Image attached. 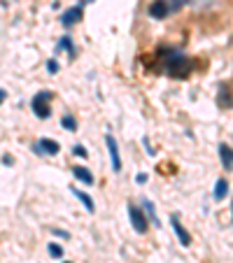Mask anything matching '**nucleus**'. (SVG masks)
Here are the masks:
<instances>
[{"label":"nucleus","instance_id":"1a4fd4ad","mask_svg":"<svg viewBox=\"0 0 233 263\" xmlns=\"http://www.w3.org/2000/svg\"><path fill=\"white\" fill-rule=\"evenodd\" d=\"M70 193H72V196H75V198H77V201L82 203V205H84V210L89 212V214H93V212H96V205H93V198H91L89 193L80 191L77 186H70Z\"/></svg>","mask_w":233,"mask_h":263},{"label":"nucleus","instance_id":"a878e982","mask_svg":"<svg viewBox=\"0 0 233 263\" xmlns=\"http://www.w3.org/2000/svg\"><path fill=\"white\" fill-rule=\"evenodd\" d=\"M63 263H72V261H63Z\"/></svg>","mask_w":233,"mask_h":263},{"label":"nucleus","instance_id":"6e6552de","mask_svg":"<svg viewBox=\"0 0 233 263\" xmlns=\"http://www.w3.org/2000/svg\"><path fill=\"white\" fill-rule=\"evenodd\" d=\"M171 224H173V228H175V233H177L179 245H182V247H189V245H191V235L187 233V228L179 224V217H177V214H171Z\"/></svg>","mask_w":233,"mask_h":263},{"label":"nucleus","instance_id":"6ab92c4d","mask_svg":"<svg viewBox=\"0 0 233 263\" xmlns=\"http://www.w3.org/2000/svg\"><path fill=\"white\" fill-rule=\"evenodd\" d=\"M47 72H49V75H56V72H58V61L49 58V61H47Z\"/></svg>","mask_w":233,"mask_h":263},{"label":"nucleus","instance_id":"412c9836","mask_svg":"<svg viewBox=\"0 0 233 263\" xmlns=\"http://www.w3.org/2000/svg\"><path fill=\"white\" fill-rule=\"evenodd\" d=\"M52 233H54L56 237H70V233H68V231H63V228H52Z\"/></svg>","mask_w":233,"mask_h":263},{"label":"nucleus","instance_id":"dca6fc26","mask_svg":"<svg viewBox=\"0 0 233 263\" xmlns=\"http://www.w3.org/2000/svg\"><path fill=\"white\" fill-rule=\"evenodd\" d=\"M219 105L222 107H231L233 100L229 98V84H224V87L219 88Z\"/></svg>","mask_w":233,"mask_h":263},{"label":"nucleus","instance_id":"f3484780","mask_svg":"<svg viewBox=\"0 0 233 263\" xmlns=\"http://www.w3.org/2000/svg\"><path fill=\"white\" fill-rule=\"evenodd\" d=\"M47 252H49V256H54V259H61V256H63V247L56 245V242H49V245H47Z\"/></svg>","mask_w":233,"mask_h":263},{"label":"nucleus","instance_id":"9b49d317","mask_svg":"<svg viewBox=\"0 0 233 263\" xmlns=\"http://www.w3.org/2000/svg\"><path fill=\"white\" fill-rule=\"evenodd\" d=\"M72 175H75V179H80V182H84V184H93V173H91L89 168L75 166L72 168Z\"/></svg>","mask_w":233,"mask_h":263},{"label":"nucleus","instance_id":"423d86ee","mask_svg":"<svg viewBox=\"0 0 233 263\" xmlns=\"http://www.w3.org/2000/svg\"><path fill=\"white\" fill-rule=\"evenodd\" d=\"M147 14L152 19H166L171 12V5H168V0H152L149 2V7H147Z\"/></svg>","mask_w":233,"mask_h":263},{"label":"nucleus","instance_id":"7ed1b4c3","mask_svg":"<svg viewBox=\"0 0 233 263\" xmlns=\"http://www.w3.org/2000/svg\"><path fill=\"white\" fill-rule=\"evenodd\" d=\"M128 219H131V224H133L135 233H147V228H149V224H147V214H145L138 205H133V203H128Z\"/></svg>","mask_w":233,"mask_h":263},{"label":"nucleus","instance_id":"4468645a","mask_svg":"<svg viewBox=\"0 0 233 263\" xmlns=\"http://www.w3.org/2000/svg\"><path fill=\"white\" fill-rule=\"evenodd\" d=\"M226 196H229V182L222 177V179H217L215 184V201H224Z\"/></svg>","mask_w":233,"mask_h":263},{"label":"nucleus","instance_id":"aec40b11","mask_svg":"<svg viewBox=\"0 0 233 263\" xmlns=\"http://www.w3.org/2000/svg\"><path fill=\"white\" fill-rule=\"evenodd\" d=\"M72 154H77V156H82V158L89 156V154H87V147H84V145H75V147H72Z\"/></svg>","mask_w":233,"mask_h":263},{"label":"nucleus","instance_id":"ddd939ff","mask_svg":"<svg viewBox=\"0 0 233 263\" xmlns=\"http://www.w3.org/2000/svg\"><path fill=\"white\" fill-rule=\"evenodd\" d=\"M145 205V214H147V219L152 221L154 228H161V219H159V214H156V207H154L152 201H143Z\"/></svg>","mask_w":233,"mask_h":263},{"label":"nucleus","instance_id":"20e7f679","mask_svg":"<svg viewBox=\"0 0 233 263\" xmlns=\"http://www.w3.org/2000/svg\"><path fill=\"white\" fill-rule=\"evenodd\" d=\"M105 145H108V154H110V158H112V170H115V173H121L119 145H116V140H115V135H112V133H108V135H105Z\"/></svg>","mask_w":233,"mask_h":263},{"label":"nucleus","instance_id":"393cba45","mask_svg":"<svg viewBox=\"0 0 233 263\" xmlns=\"http://www.w3.org/2000/svg\"><path fill=\"white\" fill-rule=\"evenodd\" d=\"M82 5H89V2H96V0H80Z\"/></svg>","mask_w":233,"mask_h":263},{"label":"nucleus","instance_id":"f8f14e48","mask_svg":"<svg viewBox=\"0 0 233 263\" xmlns=\"http://www.w3.org/2000/svg\"><path fill=\"white\" fill-rule=\"evenodd\" d=\"M219 161H222V166H224L226 170L233 168V149L229 145H219Z\"/></svg>","mask_w":233,"mask_h":263},{"label":"nucleus","instance_id":"f03ea898","mask_svg":"<svg viewBox=\"0 0 233 263\" xmlns=\"http://www.w3.org/2000/svg\"><path fill=\"white\" fill-rule=\"evenodd\" d=\"M52 100H54V93L52 91H37L33 100H30V107H33V114L37 119H49L52 117Z\"/></svg>","mask_w":233,"mask_h":263},{"label":"nucleus","instance_id":"f257e3e1","mask_svg":"<svg viewBox=\"0 0 233 263\" xmlns=\"http://www.w3.org/2000/svg\"><path fill=\"white\" fill-rule=\"evenodd\" d=\"M159 58H161L163 72L171 75L173 79H187L194 70V63L187 54L177 49V47H161L159 49Z\"/></svg>","mask_w":233,"mask_h":263},{"label":"nucleus","instance_id":"39448f33","mask_svg":"<svg viewBox=\"0 0 233 263\" xmlns=\"http://www.w3.org/2000/svg\"><path fill=\"white\" fill-rule=\"evenodd\" d=\"M35 151L37 154H45V156H56L58 151H61V145L52 138H40L35 142Z\"/></svg>","mask_w":233,"mask_h":263},{"label":"nucleus","instance_id":"a211bd4d","mask_svg":"<svg viewBox=\"0 0 233 263\" xmlns=\"http://www.w3.org/2000/svg\"><path fill=\"white\" fill-rule=\"evenodd\" d=\"M189 0H168V5H171V12H179V9L187 5Z\"/></svg>","mask_w":233,"mask_h":263},{"label":"nucleus","instance_id":"5701e85b","mask_svg":"<svg viewBox=\"0 0 233 263\" xmlns=\"http://www.w3.org/2000/svg\"><path fill=\"white\" fill-rule=\"evenodd\" d=\"M135 182H138V184H145V182H147V175H145V173H140V175L135 177Z\"/></svg>","mask_w":233,"mask_h":263},{"label":"nucleus","instance_id":"2eb2a0df","mask_svg":"<svg viewBox=\"0 0 233 263\" xmlns=\"http://www.w3.org/2000/svg\"><path fill=\"white\" fill-rule=\"evenodd\" d=\"M61 126L65 128V131H77V119L72 117V114H63V119H61Z\"/></svg>","mask_w":233,"mask_h":263},{"label":"nucleus","instance_id":"9d476101","mask_svg":"<svg viewBox=\"0 0 233 263\" xmlns=\"http://www.w3.org/2000/svg\"><path fill=\"white\" fill-rule=\"evenodd\" d=\"M58 52H68L70 54V58L77 56V49H75V44H72V37L70 35H63L58 42H56V54Z\"/></svg>","mask_w":233,"mask_h":263},{"label":"nucleus","instance_id":"b1692460","mask_svg":"<svg viewBox=\"0 0 233 263\" xmlns=\"http://www.w3.org/2000/svg\"><path fill=\"white\" fill-rule=\"evenodd\" d=\"M5 98H7V91H5V88H0V105L5 103Z\"/></svg>","mask_w":233,"mask_h":263},{"label":"nucleus","instance_id":"0eeeda50","mask_svg":"<svg viewBox=\"0 0 233 263\" xmlns=\"http://www.w3.org/2000/svg\"><path fill=\"white\" fill-rule=\"evenodd\" d=\"M82 5H77V7H68L65 12L61 14V24L65 28H70V26H75V24H80L82 21Z\"/></svg>","mask_w":233,"mask_h":263},{"label":"nucleus","instance_id":"4be33fe9","mask_svg":"<svg viewBox=\"0 0 233 263\" xmlns=\"http://www.w3.org/2000/svg\"><path fill=\"white\" fill-rule=\"evenodd\" d=\"M143 145H145V149H147V154H149V156H154V149H152V145H149V140H147V138H143Z\"/></svg>","mask_w":233,"mask_h":263}]
</instances>
